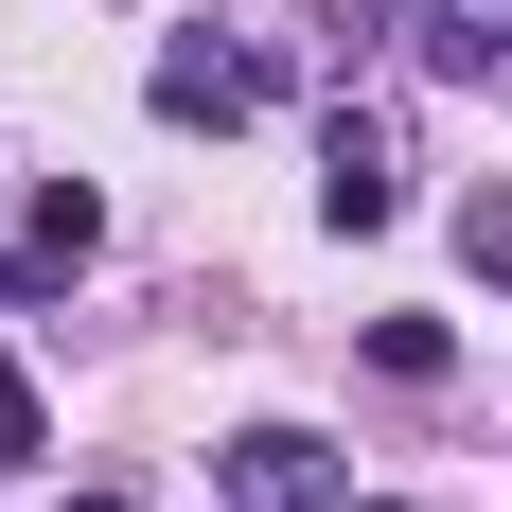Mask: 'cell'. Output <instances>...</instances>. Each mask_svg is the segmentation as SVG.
<instances>
[{
	"instance_id": "cell-1",
	"label": "cell",
	"mask_w": 512,
	"mask_h": 512,
	"mask_svg": "<svg viewBox=\"0 0 512 512\" xmlns=\"http://www.w3.org/2000/svg\"><path fill=\"white\" fill-rule=\"evenodd\" d=\"M318 212H336V230H389V212H407V159H389V124H371V106H336V124H318Z\"/></svg>"
},
{
	"instance_id": "cell-2",
	"label": "cell",
	"mask_w": 512,
	"mask_h": 512,
	"mask_svg": "<svg viewBox=\"0 0 512 512\" xmlns=\"http://www.w3.org/2000/svg\"><path fill=\"white\" fill-rule=\"evenodd\" d=\"M89 248H106V195H89V177H36V230H18V265H0V283H18V301H71V283H89Z\"/></svg>"
},
{
	"instance_id": "cell-6",
	"label": "cell",
	"mask_w": 512,
	"mask_h": 512,
	"mask_svg": "<svg viewBox=\"0 0 512 512\" xmlns=\"http://www.w3.org/2000/svg\"><path fill=\"white\" fill-rule=\"evenodd\" d=\"M460 265H477V283H512V195H477V212H460Z\"/></svg>"
},
{
	"instance_id": "cell-5",
	"label": "cell",
	"mask_w": 512,
	"mask_h": 512,
	"mask_svg": "<svg viewBox=\"0 0 512 512\" xmlns=\"http://www.w3.org/2000/svg\"><path fill=\"white\" fill-rule=\"evenodd\" d=\"M371 371H389V389H442L460 336H442V318H371Z\"/></svg>"
},
{
	"instance_id": "cell-4",
	"label": "cell",
	"mask_w": 512,
	"mask_h": 512,
	"mask_svg": "<svg viewBox=\"0 0 512 512\" xmlns=\"http://www.w3.org/2000/svg\"><path fill=\"white\" fill-rule=\"evenodd\" d=\"M142 106H159V124H248L265 71H248V53H212V36H177V53L142 71Z\"/></svg>"
},
{
	"instance_id": "cell-3",
	"label": "cell",
	"mask_w": 512,
	"mask_h": 512,
	"mask_svg": "<svg viewBox=\"0 0 512 512\" xmlns=\"http://www.w3.org/2000/svg\"><path fill=\"white\" fill-rule=\"evenodd\" d=\"M212 477H230V512H318L336 495V442H318V424H248Z\"/></svg>"
},
{
	"instance_id": "cell-9",
	"label": "cell",
	"mask_w": 512,
	"mask_h": 512,
	"mask_svg": "<svg viewBox=\"0 0 512 512\" xmlns=\"http://www.w3.org/2000/svg\"><path fill=\"white\" fill-rule=\"evenodd\" d=\"M0 301H18V283H0Z\"/></svg>"
},
{
	"instance_id": "cell-8",
	"label": "cell",
	"mask_w": 512,
	"mask_h": 512,
	"mask_svg": "<svg viewBox=\"0 0 512 512\" xmlns=\"http://www.w3.org/2000/svg\"><path fill=\"white\" fill-rule=\"evenodd\" d=\"M71 512H142V495H106V477H89V495H71Z\"/></svg>"
},
{
	"instance_id": "cell-7",
	"label": "cell",
	"mask_w": 512,
	"mask_h": 512,
	"mask_svg": "<svg viewBox=\"0 0 512 512\" xmlns=\"http://www.w3.org/2000/svg\"><path fill=\"white\" fill-rule=\"evenodd\" d=\"M53 442V407H36V371H0V460H36Z\"/></svg>"
}]
</instances>
